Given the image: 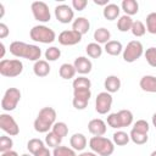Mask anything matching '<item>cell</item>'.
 Listing matches in <instances>:
<instances>
[{"instance_id": "6da1fadb", "label": "cell", "mask_w": 156, "mask_h": 156, "mask_svg": "<svg viewBox=\"0 0 156 156\" xmlns=\"http://www.w3.org/2000/svg\"><path fill=\"white\" fill-rule=\"evenodd\" d=\"M10 52L16 57L27 58L37 62L41 56V49L38 45L27 44L23 41H12L10 44Z\"/></svg>"}, {"instance_id": "7a4b0ae2", "label": "cell", "mask_w": 156, "mask_h": 156, "mask_svg": "<svg viewBox=\"0 0 156 156\" xmlns=\"http://www.w3.org/2000/svg\"><path fill=\"white\" fill-rule=\"evenodd\" d=\"M55 121H56V111L52 107L46 106L39 111L33 126L38 133H49V130L56 123Z\"/></svg>"}, {"instance_id": "3957f363", "label": "cell", "mask_w": 156, "mask_h": 156, "mask_svg": "<svg viewBox=\"0 0 156 156\" xmlns=\"http://www.w3.org/2000/svg\"><path fill=\"white\" fill-rule=\"evenodd\" d=\"M89 147L93 152L100 156H110L115 151L113 141L105 136H91L89 140Z\"/></svg>"}, {"instance_id": "277c9868", "label": "cell", "mask_w": 156, "mask_h": 156, "mask_svg": "<svg viewBox=\"0 0 156 156\" xmlns=\"http://www.w3.org/2000/svg\"><path fill=\"white\" fill-rule=\"evenodd\" d=\"M29 37L34 41L43 43V44H51L56 39V33L54 32V29H51L44 24H38L30 29Z\"/></svg>"}, {"instance_id": "5b68a950", "label": "cell", "mask_w": 156, "mask_h": 156, "mask_svg": "<svg viewBox=\"0 0 156 156\" xmlns=\"http://www.w3.org/2000/svg\"><path fill=\"white\" fill-rule=\"evenodd\" d=\"M23 72V63L18 58L13 60H5L0 61V74L7 78H13L20 76Z\"/></svg>"}, {"instance_id": "8992f818", "label": "cell", "mask_w": 156, "mask_h": 156, "mask_svg": "<svg viewBox=\"0 0 156 156\" xmlns=\"http://www.w3.org/2000/svg\"><path fill=\"white\" fill-rule=\"evenodd\" d=\"M20 100H21V91H20V89H17V88H9L5 91V94H4L2 99H1V108L4 111H7V112L13 111L17 107Z\"/></svg>"}, {"instance_id": "52a82bcc", "label": "cell", "mask_w": 156, "mask_h": 156, "mask_svg": "<svg viewBox=\"0 0 156 156\" xmlns=\"http://www.w3.org/2000/svg\"><path fill=\"white\" fill-rule=\"evenodd\" d=\"M143 54H144L143 44L139 40H132L123 49V60L128 63H132L138 58H140Z\"/></svg>"}, {"instance_id": "ba28073f", "label": "cell", "mask_w": 156, "mask_h": 156, "mask_svg": "<svg viewBox=\"0 0 156 156\" xmlns=\"http://www.w3.org/2000/svg\"><path fill=\"white\" fill-rule=\"evenodd\" d=\"M32 13L34 20L41 22V23H46L51 20V13L49 10V6L44 2V1H34L32 2Z\"/></svg>"}, {"instance_id": "9c48e42d", "label": "cell", "mask_w": 156, "mask_h": 156, "mask_svg": "<svg viewBox=\"0 0 156 156\" xmlns=\"http://www.w3.org/2000/svg\"><path fill=\"white\" fill-rule=\"evenodd\" d=\"M0 128L10 136H16L20 133V127L15 118L9 113L0 115Z\"/></svg>"}, {"instance_id": "30bf717a", "label": "cell", "mask_w": 156, "mask_h": 156, "mask_svg": "<svg viewBox=\"0 0 156 156\" xmlns=\"http://www.w3.org/2000/svg\"><path fill=\"white\" fill-rule=\"evenodd\" d=\"M112 95L107 91H101L98 94L96 99H95V110L100 115H106L112 106Z\"/></svg>"}, {"instance_id": "8fae6325", "label": "cell", "mask_w": 156, "mask_h": 156, "mask_svg": "<svg viewBox=\"0 0 156 156\" xmlns=\"http://www.w3.org/2000/svg\"><path fill=\"white\" fill-rule=\"evenodd\" d=\"M55 17L58 22L67 24V23H71L72 21H74L73 20L74 12H73L71 6H68L66 4H61V5H57L55 7Z\"/></svg>"}, {"instance_id": "7c38bea8", "label": "cell", "mask_w": 156, "mask_h": 156, "mask_svg": "<svg viewBox=\"0 0 156 156\" xmlns=\"http://www.w3.org/2000/svg\"><path fill=\"white\" fill-rule=\"evenodd\" d=\"M82 34H79L78 32L73 30V29H69V30H62L60 34H58V43L61 45H65V46H72V45H76L78 43H80L82 40Z\"/></svg>"}, {"instance_id": "4fadbf2b", "label": "cell", "mask_w": 156, "mask_h": 156, "mask_svg": "<svg viewBox=\"0 0 156 156\" xmlns=\"http://www.w3.org/2000/svg\"><path fill=\"white\" fill-rule=\"evenodd\" d=\"M88 130L94 136H102L106 133V130H107L106 123L101 118H94V119L89 121V123H88Z\"/></svg>"}, {"instance_id": "5bb4252c", "label": "cell", "mask_w": 156, "mask_h": 156, "mask_svg": "<svg viewBox=\"0 0 156 156\" xmlns=\"http://www.w3.org/2000/svg\"><path fill=\"white\" fill-rule=\"evenodd\" d=\"M73 66L76 68V71L79 73V74H88L91 72V68H93V63L91 61L85 57V56H79L74 60L73 62Z\"/></svg>"}, {"instance_id": "9a60e30c", "label": "cell", "mask_w": 156, "mask_h": 156, "mask_svg": "<svg viewBox=\"0 0 156 156\" xmlns=\"http://www.w3.org/2000/svg\"><path fill=\"white\" fill-rule=\"evenodd\" d=\"M89 28H90V22L85 17H77L72 22V29L76 30V32H78L82 35L87 34L89 32Z\"/></svg>"}, {"instance_id": "2e32d148", "label": "cell", "mask_w": 156, "mask_h": 156, "mask_svg": "<svg viewBox=\"0 0 156 156\" xmlns=\"http://www.w3.org/2000/svg\"><path fill=\"white\" fill-rule=\"evenodd\" d=\"M50 68L51 67H50V65H49V62L46 60H38L33 65V72H34V74L37 77H40V78L49 76Z\"/></svg>"}, {"instance_id": "e0dca14e", "label": "cell", "mask_w": 156, "mask_h": 156, "mask_svg": "<svg viewBox=\"0 0 156 156\" xmlns=\"http://www.w3.org/2000/svg\"><path fill=\"white\" fill-rule=\"evenodd\" d=\"M69 145L72 146L73 150L76 151H82L87 146V138L82 133H74L69 138Z\"/></svg>"}, {"instance_id": "ac0fdd59", "label": "cell", "mask_w": 156, "mask_h": 156, "mask_svg": "<svg viewBox=\"0 0 156 156\" xmlns=\"http://www.w3.org/2000/svg\"><path fill=\"white\" fill-rule=\"evenodd\" d=\"M139 85L141 88V90L146 91V93H156V77L155 76H144L141 77Z\"/></svg>"}, {"instance_id": "d6986e66", "label": "cell", "mask_w": 156, "mask_h": 156, "mask_svg": "<svg viewBox=\"0 0 156 156\" xmlns=\"http://www.w3.org/2000/svg\"><path fill=\"white\" fill-rule=\"evenodd\" d=\"M104 87L106 89L107 93L112 94V93H117L121 88V79L117 76H107L105 82H104Z\"/></svg>"}, {"instance_id": "ffe728a7", "label": "cell", "mask_w": 156, "mask_h": 156, "mask_svg": "<svg viewBox=\"0 0 156 156\" xmlns=\"http://www.w3.org/2000/svg\"><path fill=\"white\" fill-rule=\"evenodd\" d=\"M104 50H105L108 55H111V56H118V55L123 51V45H122V43L118 41V40H110L108 43L105 44Z\"/></svg>"}, {"instance_id": "44dd1931", "label": "cell", "mask_w": 156, "mask_h": 156, "mask_svg": "<svg viewBox=\"0 0 156 156\" xmlns=\"http://www.w3.org/2000/svg\"><path fill=\"white\" fill-rule=\"evenodd\" d=\"M121 7L127 16L136 15L139 11V4L136 0H123L121 4Z\"/></svg>"}, {"instance_id": "7402d4cb", "label": "cell", "mask_w": 156, "mask_h": 156, "mask_svg": "<svg viewBox=\"0 0 156 156\" xmlns=\"http://www.w3.org/2000/svg\"><path fill=\"white\" fill-rule=\"evenodd\" d=\"M119 6L116 5V4H108L107 6L104 7V11H102V15L106 20L108 21H115L118 16H119Z\"/></svg>"}, {"instance_id": "603a6c76", "label": "cell", "mask_w": 156, "mask_h": 156, "mask_svg": "<svg viewBox=\"0 0 156 156\" xmlns=\"http://www.w3.org/2000/svg\"><path fill=\"white\" fill-rule=\"evenodd\" d=\"M110 38H111V33L108 29L101 27V28H98L95 32H94V40L95 43L98 44H106L110 41Z\"/></svg>"}, {"instance_id": "cb8c5ba5", "label": "cell", "mask_w": 156, "mask_h": 156, "mask_svg": "<svg viewBox=\"0 0 156 156\" xmlns=\"http://www.w3.org/2000/svg\"><path fill=\"white\" fill-rule=\"evenodd\" d=\"M76 73H77V71H76L74 66L71 63H62L58 69V74L62 79H71L76 76Z\"/></svg>"}, {"instance_id": "d4e9b609", "label": "cell", "mask_w": 156, "mask_h": 156, "mask_svg": "<svg viewBox=\"0 0 156 156\" xmlns=\"http://www.w3.org/2000/svg\"><path fill=\"white\" fill-rule=\"evenodd\" d=\"M129 140H130L129 134H127L123 130H117L112 135V141L117 146H124V145H127L129 143Z\"/></svg>"}, {"instance_id": "484cf974", "label": "cell", "mask_w": 156, "mask_h": 156, "mask_svg": "<svg viewBox=\"0 0 156 156\" xmlns=\"http://www.w3.org/2000/svg\"><path fill=\"white\" fill-rule=\"evenodd\" d=\"M102 48L100 46V44L98 43H89L85 48V52L89 57L91 58H99L102 55Z\"/></svg>"}, {"instance_id": "4316f807", "label": "cell", "mask_w": 156, "mask_h": 156, "mask_svg": "<svg viewBox=\"0 0 156 156\" xmlns=\"http://www.w3.org/2000/svg\"><path fill=\"white\" fill-rule=\"evenodd\" d=\"M133 20L130 16H127V15H123L119 17V20L117 21V28L119 32H128L132 29V26H133Z\"/></svg>"}, {"instance_id": "83f0119b", "label": "cell", "mask_w": 156, "mask_h": 156, "mask_svg": "<svg viewBox=\"0 0 156 156\" xmlns=\"http://www.w3.org/2000/svg\"><path fill=\"white\" fill-rule=\"evenodd\" d=\"M72 87H73V90H83V89H90L91 87V82L89 78L84 77V76H80L78 78H74L73 83H72Z\"/></svg>"}, {"instance_id": "f1b7e54d", "label": "cell", "mask_w": 156, "mask_h": 156, "mask_svg": "<svg viewBox=\"0 0 156 156\" xmlns=\"http://www.w3.org/2000/svg\"><path fill=\"white\" fill-rule=\"evenodd\" d=\"M119 121H121V126L123 127H129L133 123V113L129 110H121L117 112Z\"/></svg>"}, {"instance_id": "f546056e", "label": "cell", "mask_w": 156, "mask_h": 156, "mask_svg": "<svg viewBox=\"0 0 156 156\" xmlns=\"http://www.w3.org/2000/svg\"><path fill=\"white\" fill-rule=\"evenodd\" d=\"M61 141H62V138H60L58 135H56L54 132H49L45 136V144L49 146V147H57L61 145Z\"/></svg>"}, {"instance_id": "4dcf8cb0", "label": "cell", "mask_w": 156, "mask_h": 156, "mask_svg": "<svg viewBox=\"0 0 156 156\" xmlns=\"http://www.w3.org/2000/svg\"><path fill=\"white\" fill-rule=\"evenodd\" d=\"M129 136H130V140H132L134 144H136V145H144V144L147 141V139H149L147 134L139 133V132H136V130H134V129L130 130Z\"/></svg>"}, {"instance_id": "1f68e13d", "label": "cell", "mask_w": 156, "mask_h": 156, "mask_svg": "<svg viewBox=\"0 0 156 156\" xmlns=\"http://www.w3.org/2000/svg\"><path fill=\"white\" fill-rule=\"evenodd\" d=\"M51 132H54L56 135H58L60 138L63 139V136H66L68 134V127L65 122H56L52 128H51Z\"/></svg>"}, {"instance_id": "d6a6232c", "label": "cell", "mask_w": 156, "mask_h": 156, "mask_svg": "<svg viewBox=\"0 0 156 156\" xmlns=\"http://www.w3.org/2000/svg\"><path fill=\"white\" fill-rule=\"evenodd\" d=\"M132 34L134 37H143L145 33H146V26L141 22V21H134L133 22V26H132V29H130Z\"/></svg>"}, {"instance_id": "836d02e7", "label": "cell", "mask_w": 156, "mask_h": 156, "mask_svg": "<svg viewBox=\"0 0 156 156\" xmlns=\"http://www.w3.org/2000/svg\"><path fill=\"white\" fill-rule=\"evenodd\" d=\"M43 146H45L44 145V141L43 140H40V139H38V138H33V139H30L28 143H27V149H28V151L32 154V155H34L38 150H40Z\"/></svg>"}, {"instance_id": "e575fe53", "label": "cell", "mask_w": 156, "mask_h": 156, "mask_svg": "<svg viewBox=\"0 0 156 156\" xmlns=\"http://www.w3.org/2000/svg\"><path fill=\"white\" fill-rule=\"evenodd\" d=\"M52 156H77V155H76V150H73L72 147L60 145V146L54 149Z\"/></svg>"}, {"instance_id": "d590c367", "label": "cell", "mask_w": 156, "mask_h": 156, "mask_svg": "<svg viewBox=\"0 0 156 156\" xmlns=\"http://www.w3.org/2000/svg\"><path fill=\"white\" fill-rule=\"evenodd\" d=\"M12 146H13V140L11 139V136H7V135L0 136V151H1V154L11 151Z\"/></svg>"}, {"instance_id": "8d00e7d4", "label": "cell", "mask_w": 156, "mask_h": 156, "mask_svg": "<svg viewBox=\"0 0 156 156\" xmlns=\"http://www.w3.org/2000/svg\"><path fill=\"white\" fill-rule=\"evenodd\" d=\"M61 56V50L56 46H50L45 50V58L46 61H56Z\"/></svg>"}, {"instance_id": "74e56055", "label": "cell", "mask_w": 156, "mask_h": 156, "mask_svg": "<svg viewBox=\"0 0 156 156\" xmlns=\"http://www.w3.org/2000/svg\"><path fill=\"white\" fill-rule=\"evenodd\" d=\"M146 30L151 34H156V12H151L146 16Z\"/></svg>"}, {"instance_id": "f35d334b", "label": "cell", "mask_w": 156, "mask_h": 156, "mask_svg": "<svg viewBox=\"0 0 156 156\" xmlns=\"http://www.w3.org/2000/svg\"><path fill=\"white\" fill-rule=\"evenodd\" d=\"M145 58H146V62L151 66V67H156V48L151 46L149 49H146L145 51Z\"/></svg>"}, {"instance_id": "ab89813d", "label": "cell", "mask_w": 156, "mask_h": 156, "mask_svg": "<svg viewBox=\"0 0 156 156\" xmlns=\"http://www.w3.org/2000/svg\"><path fill=\"white\" fill-rule=\"evenodd\" d=\"M107 124H108L111 128H115V129L122 128L121 121H119V117H118V113H117V112L110 113V115L107 116Z\"/></svg>"}, {"instance_id": "60d3db41", "label": "cell", "mask_w": 156, "mask_h": 156, "mask_svg": "<svg viewBox=\"0 0 156 156\" xmlns=\"http://www.w3.org/2000/svg\"><path fill=\"white\" fill-rule=\"evenodd\" d=\"M134 130L139 132V133H144V134H147L149 132V123L145 121V119H138L134 124H133V128Z\"/></svg>"}, {"instance_id": "b9f144b4", "label": "cell", "mask_w": 156, "mask_h": 156, "mask_svg": "<svg viewBox=\"0 0 156 156\" xmlns=\"http://www.w3.org/2000/svg\"><path fill=\"white\" fill-rule=\"evenodd\" d=\"M88 102H89L88 99H82V98H73L72 100L73 107L76 110H84L88 106Z\"/></svg>"}, {"instance_id": "7bdbcfd3", "label": "cell", "mask_w": 156, "mask_h": 156, "mask_svg": "<svg viewBox=\"0 0 156 156\" xmlns=\"http://www.w3.org/2000/svg\"><path fill=\"white\" fill-rule=\"evenodd\" d=\"M91 91L90 89H83V90H73V98H82V99H90Z\"/></svg>"}, {"instance_id": "ee69618b", "label": "cell", "mask_w": 156, "mask_h": 156, "mask_svg": "<svg viewBox=\"0 0 156 156\" xmlns=\"http://www.w3.org/2000/svg\"><path fill=\"white\" fill-rule=\"evenodd\" d=\"M88 5L87 0H72V7L77 11H83Z\"/></svg>"}, {"instance_id": "f6af8a7d", "label": "cell", "mask_w": 156, "mask_h": 156, "mask_svg": "<svg viewBox=\"0 0 156 156\" xmlns=\"http://www.w3.org/2000/svg\"><path fill=\"white\" fill-rule=\"evenodd\" d=\"M10 33L9 27L5 23H0V39H5Z\"/></svg>"}, {"instance_id": "bcb514c9", "label": "cell", "mask_w": 156, "mask_h": 156, "mask_svg": "<svg viewBox=\"0 0 156 156\" xmlns=\"http://www.w3.org/2000/svg\"><path fill=\"white\" fill-rule=\"evenodd\" d=\"M33 156H51V152L50 150L46 147V146H43L40 150H38Z\"/></svg>"}, {"instance_id": "7dc6e473", "label": "cell", "mask_w": 156, "mask_h": 156, "mask_svg": "<svg viewBox=\"0 0 156 156\" xmlns=\"http://www.w3.org/2000/svg\"><path fill=\"white\" fill-rule=\"evenodd\" d=\"M94 4L100 5V6H107L108 5V0H94Z\"/></svg>"}, {"instance_id": "c3c4849f", "label": "cell", "mask_w": 156, "mask_h": 156, "mask_svg": "<svg viewBox=\"0 0 156 156\" xmlns=\"http://www.w3.org/2000/svg\"><path fill=\"white\" fill-rule=\"evenodd\" d=\"M1 156H18V154L16 151L11 150V151H7V152H2Z\"/></svg>"}, {"instance_id": "681fc988", "label": "cell", "mask_w": 156, "mask_h": 156, "mask_svg": "<svg viewBox=\"0 0 156 156\" xmlns=\"http://www.w3.org/2000/svg\"><path fill=\"white\" fill-rule=\"evenodd\" d=\"M0 49H1L0 58H2V57H4V55H5V45H4V43H0Z\"/></svg>"}, {"instance_id": "f907efd6", "label": "cell", "mask_w": 156, "mask_h": 156, "mask_svg": "<svg viewBox=\"0 0 156 156\" xmlns=\"http://www.w3.org/2000/svg\"><path fill=\"white\" fill-rule=\"evenodd\" d=\"M79 156H98V155H96L95 152L91 151V152H82Z\"/></svg>"}, {"instance_id": "816d5d0a", "label": "cell", "mask_w": 156, "mask_h": 156, "mask_svg": "<svg viewBox=\"0 0 156 156\" xmlns=\"http://www.w3.org/2000/svg\"><path fill=\"white\" fill-rule=\"evenodd\" d=\"M4 13H5V10H4V5L0 2V18L4 16Z\"/></svg>"}, {"instance_id": "f5cc1de1", "label": "cell", "mask_w": 156, "mask_h": 156, "mask_svg": "<svg viewBox=\"0 0 156 156\" xmlns=\"http://www.w3.org/2000/svg\"><path fill=\"white\" fill-rule=\"evenodd\" d=\"M152 124H154V127L156 128V112L152 115Z\"/></svg>"}, {"instance_id": "db71d44e", "label": "cell", "mask_w": 156, "mask_h": 156, "mask_svg": "<svg viewBox=\"0 0 156 156\" xmlns=\"http://www.w3.org/2000/svg\"><path fill=\"white\" fill-rule=\"evenodd\" d=\"M150 156H156V150H154V151L150 154Z\"/></svg>"}, {"instance_id": "11a10c76", "label": "cell", "mask_w": 156, "mask_h": 156, "mask_svg": "<svg viewBox=\"0 0 156 156\" xmlns=\"http://www.w3.org/2000/svg\"><path fill=\"white\" fill-rule=\"evenodd\" d=\"M22 156H30V155H29V154H23Z\"/></svg>"}, {"instance_id": "9f6ffc18", "label": "cell", "mask_w": 156, "mask_h": 156, "mask_svg": "<svg viewBox=\"0 0 156 156\" xmlns=\"http://www.w3.org/2000/svg\"><path fill=\"white\" fill-rule=\"evenodd\" d=\"M78 156H79V155H78Z\"/></svg>"}]
</instances>
